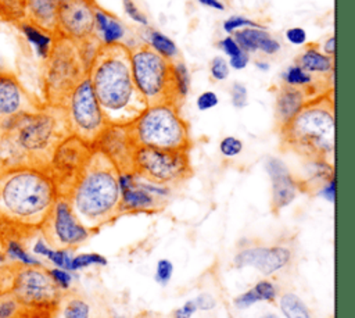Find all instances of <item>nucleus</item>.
Listing matches in <instances>:
<instances>
[{
    "label": "nucleus",
    "mask_w": 355,
    "mask_h": 318,
    "mask_svg": "<svg viewBox=\"0 0 355 318\" xmlns=\"http://www.w3.org/2000/svg\"><path fill=\"white\" fill-rule=\"evenodd\" d=\"M133 172L144 181L172 187L190 179L193 167L189 151L137 146Z\"/></svg>",
    "instance_id": "1a4fd4ad"
},
{
    "label": "nucleus",
    "mask_w": 355,
    "mask_h": 318,
    "mask_svg": "<svg viewBox=\"0 0 355 318\" xmlns=\"http://www.w3.org/2000/svg\"><path fill=\"white\" fill-rule=\"evenodd\" d=\"M39 233L53 249L73 250L83 244L93 231L86 228L75 215L67 197H57L50 214L42 224Z\"/></svg>",
    "instance_id": "ddd939ff"
},
{
    "label": "nucleus",
    "mask_w": 355,
    "mask_h": 318,
    "mask_svg": "<svg viewBox=\"0 0 355 318\" xmlns=\"http://www.w3.org/2000/svg\"><path fill=\"white\" fill-rule=\"evenodd\" d=\"M297 61V64L309 74H329L334 71L333 58L322 53L318 44H308Z\"/></svg>",
    "instance_id": "393cba45"
},
{
    "label": "nucleus",
    "mask_w": 355,
    "mask_h": 318,
    "mask_svg": "<svg viewBox=\"0 0 355 318\" xmlns=\"http://www.w3.org/2000/svg\"><path fill=\"white\" fill-rule=\"evenodd\" d=\"M316 193L320 197H323L324 200H327L329 203H334V200H336V178H331L330 181H327Z\"/></svg>",
    "instance_id": "de8ad7c7"
},
{
    "label": "nucleus",
    "mask_w": 355,
    "mask_h": 318,
    "mask_svg": "<svg viewBox=\"0 0 355 318\" xmlns=\"http://www.w3.org/2000/svg\"><path fill=\"white\" fill-rule=\"evenodd\" d=\"M198 1L204 6H207V7H211V8H215V10H219V11L225 10L223 3L219 1V0H198Z\"/></svg>",
    "instance_id": "603ef678"
},
{
    "label": "nucleus",
    "mask_w": 355,
    "mask_h": 318,
    "mask_svg": "<svg viewBox=\"0 0 355 318\" xmlns=\"http://www.w3.org/2000/svg\"><path fill=\"white\" fill-rule=\"evenodd\" d=\"M125 12L129 15V18H132L135 22L140 24V25H147V18L146 15L136 7V4L133 3V0H122Z\"/></svg>",
    "instance_id": "c03bdc74"
},
{
    "label": "nucleus",
    "mask_w": 355,
    "mask_h": 318,
    "mask_svg": "<svg viewBox=\"0 0 355 318\" xmlns=\"http://www.w3.org/2000/svg\"><path fill=\"white\" fill-rule=\"evenodd\" d=\"M135 85L148 106L171 103L179 107L180 99L173 78V61L154 51L147 43L129 49Z\"/></svg>",
    "instance_id": "6e6552de"
},
{
    "label": "nucleus",
    "mask_w": 355,
    "mask_h": 318,
    "mask_svg": "<svg viewBox=\"0 0 355 318\" xmlns=\"http://www.w3.org/2000/svg\"><path fill=\"white\" fill-rule=\"evenodd\" d=\"M194 303L197 306V310L200 311H211L215 308L216 306V300L214 296H211L209 293H200L196 299Z\"/></svg>",
    "instance_id": "49530a36"
},
{
    "label": "nucleus",
    "mask_w": 355,
    "mask_h": 318,
    "mask_svg": "<svg viewBox=\"0 0 355 318\" xmlns=\"http://www.w3.org/2000/svg\"><path fill=\"white\" fill-rule=\"evenodd\" d=\"M318 96L312 85L306 87L291 86L287 83H282L276 92V121L277 129L290 122L298 111L304 107V104L312 97Z\"/></svg>",
    "instance_id": "aec40b11"
},
{
    "label": "nucleus",
    "mask_w": 355,
    "mask_h": 318,
    "mask_svg": "<svg viewBox=\"0 0 355 318\" xmlns=\"http://www.w3.org/2000/svg\"><path fill=\"white\" fill-rule=\"evenodd\" d=\"M173 275V264L168 258H159L155 264V272H154V281L159 286H166Z\"/></svg>",
    "instance_id": "c9c22d12"
},
{
    "label": "nucleus",
    "mask_w": 355,
    "mask_h": 318,
    "mask_svg": "<svg viewBox=\"0 0 355 318\" xmlns=\"http://www.w3.org/2000/svg\"><path fill=\"white\" fill-rule=\"evenodd\" d=\"M265 169L270 178V208L273 212H280L295 200L301 190L300 181L291 175L288 167L277 157H268Z\"/></svg>",
    "instance_id": "6ab92c4d"
},
{
    "label": "nucleus",
    "mask_w": 355,
    "mask_h": 318,
    "mask_svg": "<svg viewBox=\"0 0 355 318\" xmlns=\"http://www.w3.org/2000/svg\"><path fill=\"white\" fill-rule=\"evenodd\" d=\"M279 307L286 318H311L308 307L295 293H284L279 300Z\"/></svg>",
    "instance_id": "cd10ccee"
},
{
    "label": "nucleus",
    "mask_w": 355,
    "mask_h": 318,
    "mask_svg": "<svg viewBox=\"0 0 355 318\" xmlns=\"http://www.w3.org/2000/svg\"><path fill=\"white\" fill-rule=\"evenodd\" d=\"M248 62H250V54L241 49V51L239 54H236L234 57H230L229 67H232L234 69H243L247 67Z\"/></svg>",
    "instance_id": "3c124183"
},
{
    "label": "nucleus",
    "mask_w": 355,
    "mask_h": 318,
    "mask_svg": "<svg viewBox=\"0 0 355 318\" xmlns=\"http://www.w3.org/2000/svg\"><path fill=\"white\" fill-rule=\"evenodd\" d=\"M108 264V260L105 256L100 253H80L76 256H72L71 260V271H80L92 265L97 267H105Z\"/></svg>",
    "instance_id": "7c9ffc66"
},
{
    "label": "nucleus",
    "mask_w": 355,
    "mask_h": 318,
    "mask_svg": "<svg viewBox=\"0 0 355 318\" xmlns=\"http://www.w3.org/2000/svg\"><path fill=\"white\" fill-rule=\"evenodd\" d=\"M112 318H128V317H123V315H114Z\"/></svg>",
    "instance_id": "4d7b16f0"
},
{
    "label": "nucleus",
    "mask_w": 355,
    "mask_h": 318,
    "mask_svg": "<svg viewBox=\"0 0 355 318\" xmlns=\"http://www.w3.org/2000/svg\"><path fill=\"white\" fill-rule=\"evenodd\" d=\"M283 82L291 86H298V87H306L309 85H312V74L306 72L305 69H302L298 64L288 67L283 75Z\"/></svg>",
    "instance_id": "473e14b6"
},
{
    "label": "nucleus",
    "mask_w": 355,
    "mask_h": 318,
    "mask_svg": "<svg viewBox=\"0 0 355 318\" xmlns=\"http://www.w3.org/2000/svg\"><path fill=\"white\" fill-rule=\"evenodd\" d=\"M243 28H263V26L257 24L255 21H252V19H250L247 17H241V15L229 17L223 22V29L227 33H233V32H236L239 29H243Z\"/></svg>",
    "instance_id": "58836bf2"
},
{
    "label": "nucleus",
    "mask_w": 355,
    "mask_h": 318,
    "mask_svg": "<svg viewBox=\"0 0 355 318\" xmlns=\"http://www.w3.org/2000/svg\"><path fill=\"white\" fill-rule=\"evenodd\" d=\"M19 31L24 33V36L26 37V40L35 47L36 53L39 57H42L43 60L47 58V56L50 54V50L53 47V43H54V39L55 36L47 33L46 31L37 28L36 25L33 24H29L26 21H19L18 24H15Z\"/></svg>",
    "instance_id": "a878e982"
},
{
    "label": "nucleus",
    "mask_w": 355,
    "mask_h": 318,
    "mask_svg": "<svg viewBox=\"0 0 355 318\" xmlns=\"http://www.w3.org/2000/svg\"><path fill=\"white\" fill-rule=\"evenodd\" d=\"M69 133L65 108L43 106L0 118V172L47 169L58 143Z\"/></svg>",
    "instance_id": "f257e3e1"
},
{
    "label": "nucleus",
    "mask_w": 355,
    "mask_h": 318,
    "mask_svg": "<svg viewBox=\"0 0 355 318\" xmlns=\"http://www.w3.org/2000/svg\"><path fill=\"white\" fill-rule=\"evenodd\" d=\"M51 318H96L92 303L75 290L64 292L51 311Z\"/></svg>",
    "instance_id": "5701e85b"
},
{
    "label": "nucleus",
    "mask_w": 355,
    "mask_h": 318,
    "mask_svg": "<svg viewBox=\"0 0 355 318\" xmlns=\"http://www.w3.org/2000/svg\"><path fill=\"white\" fill-rule=\"evenodd\" d=\"M64 108L69 133L93 146L108 122L98 106L87 76L72 90Z\"/></svg>",
    "instance_id": "f8f14e48"
},
{
    "label": "nucleus",
    "mask_w": 355,
    "mask_h": 318,
    "mask_svg": "<svg viewBox=\"0 0 355 318\" xmlns=\"http://www.w3.org/2000/svg\"><path fill=\"white\" fill-rule=\"evenodd\" d=\"M58 194L46 169L17 168L0 172V222L3 233L39 232ZM1 233V236H3Z\"/></svg>",
    "instance_id": "f03ea898"
},
{
    "label": "nucleus",
    "mask_w": 355,
    "mask_h": 318,
    "mask_svg": "<svg viewBox=\"0 0 355 318\" xmlns=\"http://www.w3.org/2000/svg\"><path fill=\"white\" fill-rule=\"evenodd\" d=\"M87 78L108 124H130L147 107L133 81L129 47L122 43L101 46Z\"/></svg>",
    "instance_id": "7ed1b4c3"
},
{
    "label": "nucleus",
    "mask_w": 355,
    "mask_h": 318,
    "mask_svg": "<svg viewBox=\"0 0 355 318\" xmlns=\"http://www.w3.org/2000/svg\"><path fill=\"white\" fill-rule=\"evenodd\" d=\"M94 149L92 144L73 135L64 137L55 147L47 167V172L60 197L71 194L80 175L83 174Z\"/></svg>",
    "instance_id": "9b49d317"
},
{
    "label": "nucleus",
    "mask_w": 355,
    "mask_h": 318,
    "mask_svg": "<svg viewBox=\"0 0 355 318\" xmlns=\"http://www.w3.org/2000/svg\"><path fill=\"white\" fill-rule=\"evenodd\" d=\"M121 214L157 212L162 210L171 194V187L141 179L135 172H119Z\"/></svg>",
    "instance_id": "4468645a"
},
{
    "label": "nucleus",
    "mask_w": 355,
    "mask_h": 318,
    "mask_svg": "<svg viewBox=\"0 0 355 318\" xmlns=\"http://www.w3.org/2000/svg\"><path fill=\"white\" fill-rule=\"evenodd\" d=\"M44 104L35 99L12 72L0 69V118L35 111Z\"/></svg>",
    "instance_id": "a211bd4d"
},
{
    "label": "nucleus",
    "mask_w": 355,
    "mask_h": 318,
    "mask_svg": "<svg viewBox=\"0 0 355 318\" xmlns=\"http://www.w3.org/2000/svg\"><path fill=\"white\" fill-rule=\"evenodd\" d=\"M255 303H259V300H258L255 292L252 290V287L248 289V290L244 292V293H240L239 296H236V297L233 299V304H234V307L239 308V310H245V308L251 307V306L255 304Z\"/></svg>",
    "instance_id": "37998d69"
},
{
    "label": "nucleus",
    "mask_w": 355,
    "mask_h": 318,
    "mask_svg": "<svg viewBox=\"0 0 355 318\" xmlns=\"http://www.w3.org/2000/svg\"><path fill=\"white\" fill-rule=\"evenodd\" d=\"M334 43H336V39H334V36H330L327 40H326V43H324V46H323V50H324V54L326 56H334Z\"/></svg>",
    "instance_id": "864d4df0"
},
{
    "label": "nucleus",
    "mask_w": 355,
    "mask_h": 318,
    "mask_svg": "<svg viewBox=\"0 0 355 318\" xmlns=\"http://www.w3.org/2000/svg\"><path fill=\"white\" fill-rule=\"evenodd\" d=\"M229 318H233V317H229Z\"/></svg>",
    "instance_id": "13d9d810"
},
{
    "label": "nucleus",
    "mask_w": 355,
    "mask_h": 318,
    "mask_svg": "<svg viewBox=\"0 0 355 318\" xmlns=\"http://www.w3.org/2000/svg\"><path fill=\"white\" fill-rule=\"evenodd\" d=\"M220 49L225 51L226 56L229 57H234L236 54H239L241 51L240 46L237 44V42L233 39V36H226L222 42H220Z\"/></svg>",
    "instance_id": "8fccbe9b"
},
{
    "label": "nucleus",
    "mask_w": 355,
    "mask_h": 318,
    "mask_svg": "<svg viewBox=\"0 0 355 318\" xmlns=\"http://www.w3.org/2000/svg\"><path fill=\"white\" fill-rule=\"evenodd\" d=\"M196 311L198 310L194 303V299H190L180 308L173 311V318H191L196 314Z\"/></svg>",
    "instance_id": "09e8293b"
},
{
    "label": "nucleus",
    "mask_w": 355,
    "mask_h": 318,
    "mask_svg": "<svg viewBox=\"0 0 355 318\" xmlns=\"http://www.w3.org/2000/svg\"><path fill=\"white\" fill-rule=\"evenodd\" d=\"M10 292L28 311L51 312L62 292L53 282L47 267L14 264Z\"/></svg>",
    "instance_id": "9d476101"
},
{
    "label": "nucleus",
    "mask_w": 355,
    "mask_h": 318,
    "mask_svg": "<svg viewBox=\"0 0 355 318\" xmlns=\"http://www.w3.org/2000/svg\"><path fill=\"white\" fill-rule=\"evenodd\" d=\"M93 149L105 156L119 172H133L137 144L129 124H108L93 143Z\"/></svg>",
    "instance_id": "dca6fc26"
},
{
    "label": "nucleus",
    "mask_w": 355,
    "mask_h": 318,
    "mask_svg": "<svg viewBox=\"0 0 355 318\" xmlns=\"http://www.w3.org/2000/svg\"><path fill=\"white\" fill-rule=\"evenodd\" d=\"M219 103V99H218V94L212 90H205L202 92L197 100H196V104H197V108L200 111H208L214 107H216Z\"/></svg>",
    "instance_id": "a19ab883"
},
{
    "label": "nucleus",
    "mask_w": 355,
    "mask_h": 318,
    "mask_svg": "<svg viewBox=\"0 0 355 318\" xmlns=\"http://www.w3.org/2000/svg\"><path fill=\"white\" fill-rule=\"evenodd\" d=\"M259 318H279L276 314H263L262 317H259Z\"/></svg>",
    "instance_id": "6e6d98bb"
},
{
    "label": "nucleus",
    "mask_w": 355,
    "mask_h": 318,
    "mask_svg": "<svg viewBox=\"0 0 355 318\" xmlns=\"http://www.w3.org/2000/svg\"><path fill=\"white\" fill-rule=\"evenodd\" d=\"M28 310L10 292H0V318H22Z\"/></svg>",
    "instance_id": "c756f323"
},
{
    "label": "nucleus",
    "mask_w": 355,
    "mask_h": 318,
    "mask_svg": "<svg viewBox=\"0 0 355 318\" xmlns=\"http://www.w3.org/2000/svg\"><path fill=\"white\" fill-rule=\"evenodd\" d=\"M3 242H4V251L3 253L12 262H17V264H21V265H29V267L44 265L39 258H36L33 254H31L25 249L21 239L6 237V239H3Z\"/></svg>",
    "instance_id": "bb28decb"
},
{
    "label": "nucleus",
    "mask_w": 355,
    "mask_h": 318,
    "mask_svg": "<svg viewBox=\"0 0 355 318\" xmlns=\"http://www.w3.org/2000/svg\"><path fill=\"white\" fill-rule=\"evenodd\" d=\"M173 78H175V86L178 96L180 101L186 97L189 93V86H190V78H189V71L184 62L182 61H173Z\"/></svg>",
    "instance_id": "72a5a7b5"
},
{
    "label": "nucleus",
    "mask_w": 355,
    "mask_h": 318,
    "mask_svg": "<svg viewBox=\"0 0 355 318\" xmlns=\"http://www.w3.org/2000/svg\"><path fill=\"white\" fill-rule=\"evenodd\" d=\"M333 90L308 100L298 114L279 129L282 149L305 160H334V97Z\"/></svg>",
    "instance_id": "39448f33"
},
{
    "label": "nucleus",
    "mask_w": 355,
    "mask_h": 318,
    "mask_svg": "<svg viewBox=\"0 0 355 318\" xmlns=\"http://www.w3.org/2000/svg\"><path fill=\"white\" fill-rule=\"evenodd\" d=\"M119 171L100 151L94 150L68 200L79 221L93 232L118 219L121 214Z\"/></svg>",
    "instance_id": "20e7f679"
},
{
    "label": "nucleus",
    "mask_w": 355,
    "mask_h": 318,
    "mask_svg": "<svg viewBox=\"0 0 355 318\" xmlns=\"http://www.w3.org/2000/svg\"><path fill=\"white\" fill-rule=\"evenodd\" d=\"M129 128L137 146L184 151L191 147L189 125L171 103L146 107Z\"/></svg>",
    "instance_id": "0eeeda50"
},
{
    "label": "nucleus",
    "mask_w": 355,
    "mask_h": 318,
    "mask_svg": "<svg viewBox=\"0 0 355 318\" xmlns=\"http://www.w3.org/2000/svg\"><path fill=\"white\" fill-rule=\"evenodd\" d=\"M0 18L18 24L24 19V0H0Z\"/></svg>",
    "instance_id": "2f4dec72"
},
{
    "label": "nucleus",
    "mask_w": 355,
    "mask_h": 318,
    "mask_svg": "<svg viewBox=\"0 0 355 318\" xmlns=\"http://www.w3.org/2000/svg\"><path fill=\"white\" fill-rule=\"evenodd\" d=\"M286 37L291 44L302 46L306 42V32L300 26H293L286 31Z\"/></svg>",
    "instance_id": "a18cd8bd"
},
{
    "label": "nucleus",
    "mask_w": 355,
    "mask_h": 318,
    "mask_svg": "<svg viewBox=\"0 0 355 318\" xmlns=\"http://www.w3.org/2000/svg\"><path fill=\"white\" fill-rule=\"evenodd\" d=\"M232 36L240 49L247 53L259 50L268 56H273L280 50V43L265 28H243L233 32Z\"/></svg>",
    "instance_id": "4be33fe9"
},
{
    "label": "nucleus",
    "mask_w": 355,
    "mask_h": 318,
    "mask_svg": "<svg viewBox=\"0 0 355 318\" xmlns=\"http://www.w3.org/2000/svg\"><path fill=\"white\" fill-rule=\"evenodd\" d=\"M44 61L43 104L64 108L72 90L87 76L89 65L78 43L64 37L54 39Z\"/></svg>",
    "instance_id": "423d86ee"
},
{
    "label": "nucleus",
    "mask_w": 355,
    "mask_h": 318,
    "mask_svg": "<svg viewBox=\"0 0 355 318\" xmlns=\"http://www.w3.org/2000/svg\"><path fill=\"white\" fill-rule=\"evenodd\" d=\"M293 253L287 246H252L241 249L233 258L237 268L252 267L262 275L269 276L290 264Z\"/></svg>",
    "instance_id": "f3484780"
},
{
    "label": "nucleus",
    "mask_w": 355,
    "mask_h": 318,
    "mask_svg": "<svg viewBox=\"0 0 355 318\" xmlns=\"http://www.w3.org/2000/svg\"><path fill=\"white\" fill-rule=\"evenodd\" d=\"M252 290L255 292L259 301H268L275 303L277 299V287L276 285L269 279H261L254 286Z\"/></svg>",
    "instance_id": "f704fd0d"
},
{
    "label": "nucleus",
    "mask_w": 355,
    "mask_h": 318,
    "mask_svg": "<svg viewBox=\"0 0 355 318\" xmlns=\"http://www.w3.org/2000/svg\"><path fill=\"white\" fill-rule=\"evenodd\" d=\"M94 0H60L55 22V37L82 43L94 33Z\"/></svg>",
    "instance_id": "2eb2a0df"
},
{
    "label": "nucleus",
    "mask_w": 355,
    "mask_h": 318,
    "mask_svg": "<svg viewBox=\"0 0 355 318\" xmlns=\"http://www.w3.org/2000/svg\"><path fill=\"white\" fill-rule=\"evenodd\" d=\"M22 318H51V312H44V311H28Z\"/></svg>",
    "instance_id": "5fc2aeb1"
},
{
    "label": "nucleus",
    "mask_w": 355,
    "mask_h": 318,
    "mask_svg": "<svg viewBox=\"0 0 355 318\" xmlns=\"http://www.w3.org/2000/svg\"><path fill=\"white\" fill-rule=\"evenodd\" d=\"M147 44L166 60L173 61V58L178 56V46L175 44V42L159 31H150Z\"/></svg>",
    "instance_id": "c85d7f7f"
},
{
    "label": "nucleus",
    "mask_w": 355,
    "mask_h": 318,
    "mask_svg": "<svg viewBox=\"0 0 355 318\" xmlns=\"http://www.w3.org/2000/svg\"><path fill=\"white\" fill-rule=\"evenodd\" d=\"M53 282L58 286V289L64 293V292H68L71 290V286H72V282H73V275L71 271H67V269H62V268H57V267H53V268H47Z\"/></svg>",
    "instance_id": "e433bc0d"
},
{
    "label": "nucleus",
    "mask_w": 355,
    "mask_h": 318,
    "mask_svg": "<svg viewBox=\"0 0 355 318\" xmlns=\"http://www.w3.org/2000/svg\"><path fill=\"white\" fill-rule=\"evenodd\" d=\"M209 71H211V75L214 79L225 81L230 74V67H229V62L223 57L216 56L211 60Z\"/></svg>",
    "instance_id": "ea45409f"
},
{
    "label": "nucleus",
    "mask_w": 355,
    "mask_h": 318,
    "mask_svg": "<svg viewBox=\"0 0 355 318\" xmlns=\"http://www.w3.org/2000/svg\"><path fill=\"white\" fill-rule=\"evenodd\" d=\"M60 0H24V21L55 36Z\"/></svg>",
    "instance_id": "412c9836"
},
{
    "label": "nucleus",
    "mask_w": 355,
    "mask_h": 318,
    "mask_svg": "<svg viewBox=\"0 0 355 318\" xmlns=\"http://www.w3.org/2000/svg\"><path fill=\"white\" fill-rule=\"evenodd\" d=\"M243 142L236 136H225L219 143V151L226 158H233L243 151Z\"/></svg>",
    "instance_id": "4c0bfd02"
},
{
    "label": "nucleus",
    "mask_w": 355,
    "mask_h": 318,
    "mask_svg": "<svg viewBox=\"0 0 355 318\" xmlns=\"http://www.w3.org/2000/svg\"><path fill=\"white\" fill-rule=\"evenodd\" d=\"M94 33L103 46H111L122 43L121 40L125 35V29L115 17L97 6L94 11Z\"/></svg>",
    "instance_id": "b1692460"
},
{
    "label": "nucleus",
    "mask_w": 355,
    "mask_h": 318,
    "mask_svg": "<svg viewBox=\"0 0 355 318\" xmlns=\"http://www.w3.org/2000/svg\"><path fill=\"white\" fill-rule=\"evenodd\" d=\"M230 94H232V104L236 108H243L247 106V87L243 83L234 82Z\"/></svg>",
    "instance_id": "79ce46f5"
}]
</instances>
